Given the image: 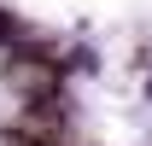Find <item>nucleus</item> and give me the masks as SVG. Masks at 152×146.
Returning a JSON list of instances; mask_svg holds the SVG:
<instances>
[{"label": "nucleus", "mask_w": 152, "mask_h": 146, "mask_svg": "<svg viewBox=\"0 0 152 146\" xmlns=\"http://www.w3.org/2000/svg\"><path fill=\"white\" fill-rule=\"evenodd\" d=\"M0 82L12 93H23L29 105H47V99H58V58L53 53H12L0 64Z\"/></svg>", "instance_id": "1"}, {"label": "nucleus", "mask_w": 152, "mask_h": 146, "mask_svg": "<svg viewBox=\"0 0 152 146\" xmlns=\"http://www.w3.org/2000/svg\"><path fill=\"white\" fill-rule=\"evenodd\" d=\"M18 35V18H12V12H0V41H12Z\"/></svg>", "instance_id": "2"}]
</instances>
